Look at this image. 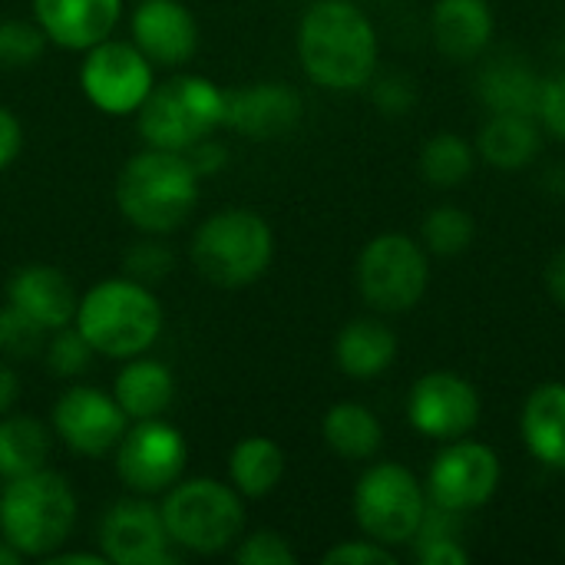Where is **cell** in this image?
I'll return each mask as SVG.
<instances>
[{"label":"cell","mask_w":565,"mask_h":565,"mask_svg":"<svg viewBox=\"0 0 565 565\" xmlns=\"http://www.w3.org/2000/svg\"><path fill=\"white\" fill-rule=\"evenodd\" d=\"M298 60L321 89H364L381 63L377 26L351 0H315L298 23Z\"/></svg>","instance_id":"6da1fadb"},{"label":"cell","mask_w":565,"mask_h":565,"mask_svg":"<svg viewBox=\"0 0 565 565\" xmlns=\"http://www.w3.org/2000/svg\"><path fill=\"white\" fill-rule=\"evenodd\" d=\"M199 189L202 175L192 169L185 152L146 146L126 159L116 179V205L132 228L162 238L195 212Z\"/></svg>","instance_id":"7a4b0ae2"},{"label":"cell","mask_w":565,"mask_h":565,"mask_svg":"<svg viewBox=\"0 0 565 565\" xmlns=\"http://www.w3.org/2000/svg\"><path fill=\"white\" fill-rule=\"evenodd\" d=\"M162 305L156 291L129 275L96 281L79 295L73 324L89 341V348L113 361H129L146 354L162 334Z\"/></svg>","instance_id":"3957f363"},{"label":"cell","mask_w":565,"mask_h":565,"mask_svg":"<svg viewBox=\"0 0 565 565\" xmlns=\"http://www.w3.org/2000/svg\"><path fill=\"white\" fill-rule=\"evenodd\" d=\"M79 500L70 480L50 467L0 487V536L23 559H46L70 543Z\"/></svg>","instance_id":"277c9868"},{"label":"cell","mask_w":565,"mask_h":565,"mask_svg":"<svg viewBox=\"0 0 565 565\" xmlns=\"http://www.w3.org/2000/svg\"><path fill=\"white\" fill-rule=\"evenodd\" d=\"M159 513L172 546L192 556L225 553L245 533V497L212 477H182L162 493Z\"/></svg>","instance_id":"5b68a950"},{"label":"cell","mask_w":565,"mask_h":565,"mask_svg":"<svg viewBox=\"0 0 565 565\" xmlns=\"http://www.w3.org/2000/svg\"><path fill=\"white\" fill-rule=\"evenodd\" d=\"M225 119V89L199 73H179L152 86L136 113L139 139L152 149L185 152L215 136Z\"/></svg>","instance_id":"8992f818"},{"label":"cell","mask_w":565,"mask_h":565,"mask_svg":"<svg viewBox=\"0 0 565 565\" xmlns=\"http://www.w3.org/2000/svg\"><path fill=\"white\" fill-rule=\"evenodd\" d=\"M189 255L205 281L218 288H248L275 258V232L265 215L252 209H222L195 228Z\"/></svg>","instance_id":"52a82bcc"},{"label":"cell","mask_w":565,"mask_h":565,"mask_svg":"<svg viewBox=\"0 0 565 565\" xmlns=\"http://www.w3.org/2000/svg\"><path fill=\"white\" fill-rule=\"evenodd\" d=\"M351 510H354V523L364 536H371L391 550H401L417 540L424 516L430 510V500L411 467L381 460V463H371L358 477Z\"/></svg>","instance_id":"ba28073f"},{"label":"cell","mask_w":565,"mask_h":565,"mask_svg":"<svg viewBox=\"0 0 565 565\" xmlns=\"http://www.w3.org/2000/svg\"><path fill=\"white\" fill-rule=\"evenodd\" d=\"M354 281L367 308L381 315L414 311L430 288V252L404 232L374 235L358 255Z\"/></svg>","instance_id":"9c48e42d"},{"label":"cell","mask_w":565,"mask_h":565,"mask_svg":"<svg viewBox=\"0 0 565 565\" xmlns=\"http://www.w3.org/2000/svg\"><path fill=\"white\" fill-rule=\"evenodd\" d=\"M156 86V66L132 40H99L83 50L79 89L106 116H132Z\"/></svg>","instance_id":"30bf717a"},{"label":"cell","mask_w":565,"mask_h":565,"mask_svg":"<svg viewBox=\"0 0 565 565\" xmlns=\"http://www.w3.org/2000/svg\"><path fill=\"white\" fill-rule=\"evenodd\" d=\"M500 480H503L500 454L483 440L460 437L444 444V450L434 457L424 490L430 507L463 516L487 507L497 497Z\"/></svg>","instance_id":"8fae6325"},{"label":"cell","mask_w":565,"mask_h":565,"mask_svg":"<svg viewBox=\"0 0 565 565\" xmlns=\"http://www.w3.org/2000/svg\"><path fill=\"white\" fill-rule=\"evenodd\" d=\"M189 444L162 417L132 420L116 444V477L136 497H162L185 477Z\"/></svg>","instance_id":"7c38bea8"},{"label":"cell","mask_w":565,"mask_h":565,"mask_svg":"<svg viewBox=\"0 0 565 565\" xmlns=\"http://www.w3.org/2000/svg\"><path fill=\"white\" fill-rule=\"evenodd\" d=\"M407 420L420 437L437 444L470 437L480 424V394L457 371H427L407 394Z\"/></svg>","instance_id":"4fadbf2b"},{"label":"cell","mask_w":565,"mask_h":565,"mask_svg":"<svg viewBox=\"0 0 565 565\" xmlns=\"http://www.w3.org/2000/svg\"><path fill=\"white\" fill-rule=\"evenodd\" d=\"M50 424H53L56 440L66 450L96 460L116 450V444L122 440L129 427V417L122 414L113 394L89 387V384H70L53 401Z\"/></svg>","instance_id":"5bb4252c"},{"label":"cell","mask_w":565,"mask_h":565,"mask_svg":"<svg viewBox=\"0 0 565 565\" xmlns=\"http://www.w3.org/2000/svg\"><path fill=\"white\" fill-rule=\"evenodd\" d=\"M99 553L113 565H169L175 563L172 540L152 497H126L113 503L96 533Z\"/></svg>","instance_id":"9a60e30c"},{"label":"cell","mask_w":565,"mask_h":565,"mask_svg":"<svg viewBox=\"0 0 565 565\" xmlns=\"http://www.w3.org/2000/svg\"><path fill=\"white\" fill-rule=\"evenodd\" d=\"M305 116V99L281 79H262L225 89L222 126L248 139H275L291 132Z\"/></svg>","instance_id":"2e32d148"},{"label":"cell","mask_w":565,"mask_h":565,"mask_svg":"<svg viewBox=\"0 0 565 565\" xmlns=\"http://www.w3.org/2000/svg\"><path fill=\"white\" fill-rule=\"evenodd\" d=\"M129 40L152 66L179 70L199 50V23L182 0H139L129 17Z\"/></svg>","instance_id":"e0dca14e"},{"label":"cell","mask_w":565,"mask_h":565,"mask_svg":"<svg viewBox=\"0 0 565 565\" xmlns=\"http://www.w3.org/2000/svg\"><path fill=\"white\" fill-rule=\"evenodd\" d=\"M126 0H30L33 20L60 50L83 53L113 36Z\"/></svg>","instance_id":"ac0fdd59"},{"label":"cell","mask_w":565,"mask_h":565,"mask_svg":"<svg viewBox=\"0 0 565 565\" xmlns=\"http://www.w3.org/2000/svg\"><path fill=\"white\" fill-rule=\"evenodd\" d=\"M7 305L23 311L43 331H56L73 324L79 295L70 278L53 265H23L13 271L7 285Z\"/></svg>","instance_id":"d6986e66"},{"label":"cell","mask_w":565,"mask_h":565,"mask_svg":"<svg viewBox=\"0 0 565 565\" xmlns=\"http://www.w3.org/2000/svg\"><path fill=\"white\" fill-rule=\"evenodd\" d=\"M497 33V17L490 0H437L430 10L434 46L457 63L480 60Z\"/></svg>","instance_id":"ffe728a7"},{"label":"cell","mask_w":565,"mask_h":565,"mask_svg":"<svg viewBox=\"0 0 565 565\" xmlns=\"http://www.w3.org/2000/svg\"><path fill=\"white\" fill-rule=\"evenodd\" d=\"M520 434L536 463L565 473V381H543L520 411Z\"/></svg>","instance_id":"44dd1931"},{"label":"cell","mask_w":565,"mask_h":565,"mask_svg":"<svg viewBox=\"0 0 565 565\" xmlns=\"http://www.w3.org/2000/svg\"><path fill=\"white\" fill-rule=\"evenodd\" d=\"M473 146H477V156L487 166H493L497 172H520L540 159L543 126L536 122V116L490 113V119L480 126Z\"/></svg>","instance_id":"7402d4cb"},{"label":"cell","mask_w":565,"mask_h":565,"mask_svg":"<svg viewBox=\"0 0 565 565\" xmlns=\"http://www.w3.org/2000/svg\"><path fill=\"white\" fill-rule=\"evenodd\" d=\"M540 86H543V76L533 70V63L513 53L487 60L477 73V96L487 106V113L536 116Z\"/></svg>","instance_id":"603a6c76"},{"label":"cell","mask_w":565,"mask_h":565,"mask_svg":"<svg viewBox=\"0 0 565 565\" xmlns=\"http://www.w3.org/2000/svg\"><path fill=\"white\" fill-rule=\"evenodd\" d=\"M397 361V334L381 318H354L334 338V364L354 381H374Z\"/></svg>","instance_id":"cb8c5ba5"},{"label":"cell","mask_w":565,"mask_h":565,"mask_svg":"<svg viewBox=\"0 0 565 565\" xmlns=\"http://www.w3.org/2000/svg\"><path fill=\"white\" fill-rule=\"evenodd\" d=\"M113 397L122 407V414L129 417V424L152 420L172 407L175 377H172L169 364L136 354V358L122 361V371L116 374V384H113Z\"/></svg>","instance_id":"d4e9b609"},{"label":"cell","mask_w":565,"mask_h":565,"mask_svg":"<svg viewBox=\"0 0 565 565\" xmlns=\"http://www.w3.org/2000/svg\"><path fill=\"white\" fill-rule=\"evenodd\" d=\"M321 437L341 460H374L384 447V424L367 404L338 401L321 417Z\"/></svg>","instance_id":"484cf974"},{"label":"cell","mask_w":565,"mask_h":565,"mask_svg":"<svg viewBox=\"0 0 565 565\" xmlns=\"http://www.w3.org/2000/svg\"><path fill=\"white\" fill-rule=\"evenodd\" d=\"M285 450L262 434H252L238 440L228 454V483L245 500H265L271 497L285 480Z\"/></svg>","instance_id":"4316f807"},{"label":"cell","mask_w":565,"mask_h":565,"mask_svg":"<svg viewBox=\"0 0 565 565\" xmlns=\"http://www.w3.org/2000/svg\"><path fill=\"white\" fill-rule=\"evenodd\" d=\"M50 460V430L36 417H0V483L43 470Z\"/></svg>","instance_id":"83f0119b"},{"label":"cell","mask_w":565,"mask_h":565,"mask_svg":"<svg viewBox=\"0 0 565 565\" xmlns=\"http://www.w3.org/2000/svg\"><path fill=\"white\" fill-rule=\"evenodd\" d=\"M477 146L460 132H437L420 149V175L434 189H457L477 169Z\"/></svg>","instance_id":"f1b7e54d"},{"label":"cell","mask_w":565,"mask_h":565,"mask_svg":"<svg viewBox=\"0 0 565 565\" xmlns=\"http://www.w3.org/2000/svg\"><path fill=\"white\" fill-rule=\"evenodd\" d=\"M477 238V222L460 205H437L424 215L420 242L437 258H457L463 255Z\"/></svg>","instance_id":"f546056e"},{"label":"cell","mask_w":565,"mask_h":565,"mask_svg":"<svg viewBox=\"0 0 565 565\" xmlns=\"http://www.w3.org/2000/svg\"><path fill=\"white\" fill-rule=\"evenodd\" d=\"M40 358H43V364H46L50 374H56L63 381H73V377H83L89 371L96 351L89 348V341L79 334L76 324H66V328L50 331Z\"/></svg>","instance_id":"4dcf8cb0"},{"label":"cell","mask_w":565,"mask_h":565,"mask_svg":"<svg viewBox=\"0 0 565 565\" xmlns=\"http://www.w3.org/2000/svg\"><path fill=\"white\" fill-rule=\"evenodd\" d=\"M50 40L36 20H0V70H26L46 53Z\"/></svg>","instance_id":"1f68e13d"},{"label":"cell","mask_w":565,"mask_h":565,"mask_svg":"<svg viewBox=\"0 0 565 565\" xmlns=\"http://www.w3.org/2000/svg\"><path fill=\"white\" fill-rule=\"evenodd\" d=\"M46 338H50V331H43L36 321H30L13 305H3L0 308V354L3 358H10V361L40 358Z\"/></svg>","instance_id":"d6a6232c"},{"label":"cell","mask_w":565,"mask_h":565,"mask_svg":"<svg viewBox=\"0 0 565 565\" xmlns=\"http://www.w3.org/2000/svg\"><path fill=\"white\" fill-rule=\"evenodd\" d=\"M175 268V255L169 245L159 242V235H146L142 242L129 245L126 258H122V275L142 281V285H156V281H166Z\"/></svg>","instance_id":"836d02e7"},{"label":"cell","mask_w":565,"mask_h":565,"mask_svg":"<svg viewBox=\"0 0 565 565\" xmlns=\"http://www.w3.org/2000/svg\"><path fill=\"white\" fill-rule=\"evenodd\" d=\"M235 563L242 565H295L298 553L291 550V543L275 533V530H258L252 536H242V543H235Z\"/></svg>","instance_id":"e575fe53"},{"label":"cell","mask_w":565,"mask_h":565,"mask_svg":"<svg viewBox=\"0 0 565 565\" xmlns=\"http://www.w3.org/2000/svg\"><path fill=\"white\" fill-rule=\"evenodd\" d=\"M324 565H397V550L364 536V540H344L338 546H331L324 556Z\"/></svg>","instance_id":"d590c367"},{"label":"cell","mask_w":565,"mask_h":565,"mask_svg":"<svg viewBox=\"0 0 565 565\" xmlns=\"http://www.w3.org/2000/svg\"><path fill=\"white\" fill-rule=\"evenodd\" d=\"M536 122L543 126V132L565 142V70L543 76L540 103H536Z\"/></svg>","instance_id":"8d00e7d4"},{"label":"cell","mask_w":565,"mask_h":565,"mask_svg":"<svg viewBox=\"0 0 565 565\" xmlns=\"http://www.w3.org/2000/svg\"><path fill=\"white\" fill-rule=\"evenodd\" d=\"M367 86H374V103L387 116H401L417 103V86L404 73H384V76L371 79Z\"/></svg>","instance_id":"74e56055"},{"label":"cell","mask_w":565,"mask_h":565,"mask_svg":"<svg viewBox=\"0 0 565 565\" xmlns=\"http://www.w3.org/2000/svg\"><path fill=\"white\" fill-rule=\"evenodd\" d=\"M185 159H189V162H192V169L205 179V175H215V172H222V169H225V162H228V149L209 136V139L195 142L192 149H185Z\"/></svg>","instance_id":"f35d334b"},{"label":"cell","mask_w":565,"mask_h":565,"mask_svg":"<svg viewBox=\"0 0 565 565\" xmlns=\"http://www.w3.org/2000/svg\"><path fill=\"white\" fill-rule=\"evenodd\" d=\"M20 149H23V126L7 106H0V172L17 162Z\"/></svg>","instance_id":"ab89813d"},{"label":"cell","mask_w":565,"mask_h":565,"mask_svg":"<svg viewBox=\"0 0 565 565\" xmlns=\"http://www.w3.org/2000/svg\"><path fill=\"white\" fill-rule=\"evenodd\" d=\"M543 281H546V291L550 298L565 311V248H559L550 262H546V271H543Z\"/></svg>","instance_id":"60d3db41"},{"label":"cell","mask_w":565,"mask_h":565,"mask_svg":"<svg viewBox=\"0 0 565 565\" xmlns=\"http://www.w3.org/2000/svg\"><path fill=\"white\" fill-rule=\"evenodd\" d=\"M17 397H20V377L7 361H0V417L13 411Z\"/></svg>","instance_id":"b9f144b4"},{"label":"cell","mask_w":565,"mask_h":565,"mask_svg":"<svg viewBox=\"0 0 565 565\" xmlns=\"http://www.w3.org/2000/svg\"><path fill=\"white\" fill-rule=\"evenodd\" d=\"M46 565H106V556L103 553H76V550H56V553H50L46 559H43Z\"/></svg>","instance_id":"7bdbcfd3"},{"label":"cell","mask_w":565,"mask_h":565,"mask_svg":"<svg viewBox=\"0 0 565 565\" xmlns=\"http://www.w3.org/2000/svg\"><path fill=\"white\" fill-rule=\"evenodd\" d=\"M20 563H23V556H20V553H17V550L0 536V565H20Z\"/></svg>","instance_id":"ee69618b"},{"label":"cell","mask_w":565,"mask_h":565,"mask_svg":"<svg viewBox=\"0 0 565 565\" xmlns=\"http://www.w3.org/2000/svg\"><path fill=\"white\" fill-rule=\"evenodd\" d=\"M136 3H139V0H136Z\"/></svg>","instance_id":"f6af8a7d"}]
</instances>
